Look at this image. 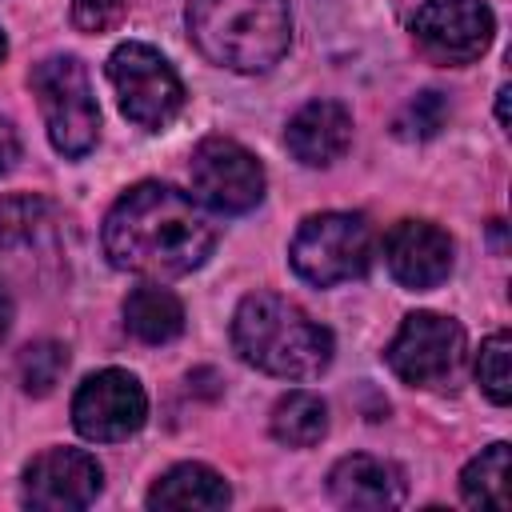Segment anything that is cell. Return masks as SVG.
<instances>
[{"label": "cell", "instance_id": "1", "mask_svg": "<svg viewBox=\"0 0 512 512\" xmlns=\"http://www.w3.org/2000/svg\"><path fill=\"white\" fill-rule=\"evenodd\" d=\"M216 248L212 220L192 204V196L176 192L172 184L144 180L128 188L108 220H104V252L116 268L172 280L196 272Z\"/></svg>", "mask_w": 512, "mask_h": 512}, {"label": "cell", "instance_id": "2", "mask_svg": "<svg viewBox=\"0 0 512 512\" xmlns=\"http://www.w3.org/2000/svg\"><path fill=\"white\" fill-rule=\"evenodd\" d=\"M236 352L280 380H312L332 364V332L276 292H252L232 316Z\"/></svg>", "mask_w": 512, "mask_h": 512}, {"label": "cell", "instance_id": "3", "mask_svg": "<svg viewBox=\"0 0 512 512\" xmlns=\"http://www.w3.org/2000/svg\"><path fill=\"white\" fill-rule=\"evenodd\" d=\"M196 48L232 72H268L292 40L288 0H188Z\"/></svg>", "mask_w": 512, "mask_h": 512}, {"label": "cell", "instance_id": "4", "mask_svg": "<svg viewBox=\"0 0 512 512\" xmlns=\"http://www.w3.org/2000/svg\"><path fill=\"white\" fill-rule=\"evenodd\" d=\"M32 92L48 128V140L64 156H84L100 132V108L88 72L76 56H48L32 68Z\"/></svg>", "mask_w": 512, "mask_h": 512}, {"label": "cell", "instance_id": "5", "mask_svg": "<svg viewBox=\"0 0 512 512\" xmlns=\"http://www.w3.org/2000/svg\"><path fill=\"white\" fill-rule=\"evenodd\" d=\"M292 268L308 284L332 288L344 280H356L372 264V228L356 212H320L300 224L292 236Z\"/></svg>", "mask_w": 512, "mask_h": 512}, {"label": "cell", "instance_id": "6", "mask_svg": "<svg viewBox=\"0 0 512 512\" xmlns=\"http://www.w3.org/2000/svg\"><path fill=\"white\" fill-rule=\"evenodd\" d=\"M108 80L116 88L120 112L148 132L168 128L184 108V84L176 68L148 44H120L108 56Z\"/></svg>", "mask_w": 512, "mask_h": 512}, {"label": "cell", "instance_id": "7", "mask_svg": "<svg viewBox=\"0 0 512 512\" xmlns=\"http://www.w3.org/2000/svg\"><path fill=\"white\" fill-rule=\"evenodd\" d=\"M388 368L412 384V388H436L444 384L464 356V332L456 320L440 312H412L404 316L400 332L388 344Z\"/></svg>", "mask_w": 512, "mask_h": 512}, {"label": "cell", "instance_id": "8", "mask_svg": "<svg viewBox=\"0 0 512 512\" xmlns=\"http://www.w3.org/2000/svg\"><path fill=\"white\" fill-rule=\"evenodd\" d=\"M144 416H148V396L140 380L124 368H104L88 376L72 396V424L84 440H100V444L128 440L132 432H140Z\"/></svg>", "mask_w": 512, "mask_h": 512}, {"label": "cell", "instance_id": "9", "mask_svg": "<svg viewBox=\"0 0 512 512\" xmlns=\"http://www.w3.org/2000/svg\"><path fill=\"white\" fill-rule=\"evenodd\" d=\"M192 188L216 212H252L264 196V168L244 144L208 136L192 152Z\"/></svg>", "mask_w": 512, "mask_h": 512}, {"label": "cell", "instance_id": "10", "mask_svg": "<svg viewBox=\"0 0 512 512\" xmlns=\"http://www.w3.org/2000/svg\"><path fill=\"white\" fill-rule=\"evenodd\" d=\"M496 20L484 0H424L412 16L416 44L440 64L480 60L492 44Z\"/></svg>", "mask_w": 512, "mask_h": 512}, {"label": "cell", "instance_id": "11", "mask_svg": "<svg viewBox=\"0 0 512 512\" xmlns=\"http://www.w3.org/2000/svg\"><path fill=\"white\" fill-rule=\"evenodd\" d=\"M104 488V472L96 456L80 448H48L24 468V504L44 512L88 508Z\"/></svg>", "mask_w": 512, "mask_h": 512}, {"label": "cell", "instance_id": "12", "mask_svg": "<svg viewBox=\"0 0 512 512\" xmlns=\"http://www.w3.org/2000/svg\"><path fill=\"white\" fill-rule=\"evenodd\" d=\"M384 260L396 284L404 288H436L452 272V240L444 228L428 220H400L384 240Z\"/></svg>", "mask_w": 512, "mask_h": 512}, {"label": "cell", "instance_id": "13", "mask_svg": "<svg viewBox=\"0 0 512 512\" xmlns=\"http://www.w3.org/2000/svg\"><path fill=\"white\" fill-rule=\"evenodd\" d=\"M328 492L336 504L344 508H364V512H380V508H396L408 496V480L392 460L380 456H344L336 460V468L328 472Z\"/></svg>", "mask_w": 512, "mask_h": 512}, {"label": "cell", "instance_id": "14", "mask_svg": "<svg viewBox=\"0 0 512 512\" xmlns=\"http://www.w3.org/2000/svg\"><path fill=\"white\" fill-rule=\"evenodd\" d=\"M284 144L288 152L308 164V168H328L332 160H340L352 144V112L336 100H312L304 104L288 128H284Z\"/></svg>", "mask_w": 512, "mask_h": 512}, {"label": "cell", "instance_id": "15", "mask_svg": "<svg viewBox=\"0 0 512 512\" xmlns=\"http://www.w3.org/2000/svg\"><path fill=\"white\" fill-rule=\"evenodd\" d=\"M228 500L232 492L224 476L212 472L208 464H176L148 492V508H176V512H212L224 508Z\"/></svg>", "mask_w": 512, "mask_h": 512}, {"label": "cell", "instance_id": "16", "mask_svg": "<svg viewBox=\"0 0 512 512\" xmlns=\"http://www.w3.org/2000/svg\"><path fill=\"white\" fill-rule=\"evenodd\" d=\"M124 324L144 344H168L184 332V304L160 284H140L124 300Z\"/></svg>", "mask_w": 512, "mask_h": 512}, {"label": "cell", "instance_id": "17", "mask_svg": "<svg viewBox=\"0 0 512 512\" xmlns=\"http://www.w3.org/2000/svg\"><path fill=\"white\" fill-rule=\"evenodd\" d=\"M328 432V408L316 392H284L272 408V436L288 448H312Z\"/></svg>", "mask_w": 512, "mask_h": 512}, {"label": "cell", "instance_id": "18", "mask_svg": "<svg viewBox=\"0 0 512 512\" xmlns=\"http://www.w3.org/2000/svg\"><path fill=\"white\" fill-rule=\"evenodd\" d=\"M460 496L472 508H508V444H488L460 476Z\"/></svg>", "mask_w": 512, "mask_h": 512}, {"label": "cell", "instance_id": "19", "mask_svg": "<svg viewBox=\"0 0 512 512\" xmlns=\"http://www.w3.org/2000/svg\"><path fill=\"white\" fill-rule=\"evenodd\" d=\"M64 368H68V348L56 340H36L16 360V376H20V388L28 396H48L60 384Z\"/></svg>", "mask_w": 512, "mask_h": 512}, {"label": "cell", "instance_id": "20", "mask_svg": "<svg viewBox=\"0 0 512 512\" xmlns=\"http://www.w3.org/2000/svg\"><path fill=\"white\" fill-rule=\"evenodd\" d=\"M476 380H480V388L488 392L492 404H508L512 400V340H508V332H492L480 344Z\"/></svg>", "mask_w": 512, "mask_h": 512}, {"label": "cell", "instance_id": "21", "mask_svg": "<svg viewBox=\"0 0 512 512\" xmlns=\"http://www.w3.org/2000/svg\"><path fill=\"white\" fill-rule=\"evenodd\" d=\"M440 124H444V100H440V92H420L408 104L404 120H400L404 136H436Z\"/></svg>", "mask_w": 512, "mask_h": 512}, {"label": "cell", "instance_id": "22", "mask_svg": "<svg viewBox=\"0 0 512 512\" xmlns=\"http://www.w3.org/2000/svg\"><path fill=\"white\" fill-rule=\"evenodd\" d=\"M128 0H72V20L80 32H108L120 24Z\"/></svg>", "mask_w": 512, "mask_h": 512}, {"label": "cell", "instance_id": "23", "mask_svg": "<svg viewBox=\"0 0 512 512\" xmlns=\"http://www.w3.org/2000/svg\"><path fill=\"white\" fill-rule=\"evenodd\" d=\"M16 156H20V140H16V132H12V124L0 116V176L16 164Z\"/></svg>", "mask_w": 512, "mask_h": 512}, {"label": "cell", "instance_id": "24", "mask_svg": "<svg viewBox=\"0 0 512 512\" xmlns=\"http://www.w3.org/2000/svg\"><path fill=\"white\" fill-rule=\"evenodd\" d=\"M8 320H12V300L4 292V280H0V340L8 336Z\"/></svg>", "mask_w": 512, "mask_h": 512}, {"label": "cell", "instance_id": "25", "mask_svg": "<svg viewBox=\"0 0 512 512\" xmlns=\"http://www.w3.org/2000/svg\"><path fill=\"white\" fill-rule=\"evenodd\" d=\"M508 96H512V92H508V84H504V88L496 92V120H500L504 128H508Z\"/></svg>", "mask_w": 512, "mask_h": 512}, {"label": "cell", "instance_id": "26", "mask_svg": "<svg viewBox=\"0 0 512 512\" xmlns=\"http://www.w3.org/2000/svg\"><path fill=\"white\" fill-rule=\"evenodd\" d=\"M4 52H8V40H4V32H0V60H4Z\"/></svg>", "mask_w": 512, "mask_h": 512}]
</instances>
